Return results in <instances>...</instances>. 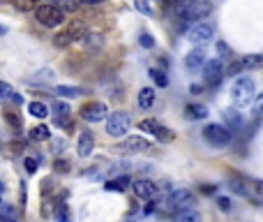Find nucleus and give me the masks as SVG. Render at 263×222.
I'll use <instances>...</instances> for the list:
<instances>
[{
	"label": "nucleus",
	"instance_id": "f257e3e1",
	"mask_svg": "<svg viewBox=\"0 0 263 222\" xmlns=\"http://www.w3.org/2000/svg\"><path fill=\"white\" fill-rule=\"evenodd\" d=\"M254 100H256V88H254V81L252 79L243 77V79H238L233 83V88H231V102H233L236 109H247Z\"/></svg>",
	"mask_w": 263,
	"mask_h": 222
},
{
	"label": "nucleus",
	"instance_id": "f03ea898",
	"mask_svg": "<svg viewBox=\"0 0 263 222\" xmlns=\"http://www.w3.org/2000/svg\"><path fill=\"white\" fill-rule=\"evenodd\" d=\"M65 17L67 12L60 9L58 5H37L35 7V19L46 28H56V26H62L65 23Z\"/></svg>",
	"mask_w": 263,
	"mask_h": 222
},
{
	"label": "nucleus",
	"instance_id": "7ed1b4c3",
	"mask_svg": "<svg viewBox=\"0 0 263 222\" xmlns=\"http://www.w3.org/2000/svg\"><path fill=\"white\" fill-rule=\"evenodd\" d=\"M203 137L206 141L215 146V148H224L231 143V130L226 125H219V123H212V125H206L203 127Z\"/></svg>",
	"mask_w": 263,
	"mask_h": 222
},
{
	"label": "nucleus",
	"instance_id": "20e7f679",
	"mask_svg": "<svg viewBox=\"0 0 263 222\" xmlns=\"http://www.w3.org/2000/svg\"><path fill=\"white\" fill-rule=\"evenodd\" d=\"M130 125H132V118L127 111H113L109 116V121H106V132L111 137H125L130 132Z\"/></svg>",
	"mask_w": 263,
	"mask_h": 222
},
{
	"label": "nucleus",
	"instance_id": "39448f33",
	"mask_svg": "<svg viewBox=\"0 0 263 222\" xmlns=\"http://www.w3.org/2000/svg\"><path fill=\"white\" fill-rule=\"evenodd\" d=\"M167 206L175 213H180V211H189L196 206V197L189 192V190H173L171 197H169Z\"/></svg>",
	"mask_w": 263,
	"mask_h": 222
},
{
	"label": "nucleus",
	"instance_id": "423d86ee",
	"mask_svg": "<svg viewBox=\"0 0 263 222\" xmlns=\"http://www.w3.org/2000/svg\"><path fill=\"white\" fill-rule=\"evenodd\" d=\"M212 35H215V26H212L210 21H196L189 30H187V40L192 42V44H206V42H210Z\"/></svg>",
	"mask_w": 263,
	"mask_h": 222
},
{
	"label": "nucleus",
	"instance_id": "0eeeda50",
	"mask_svg": "<svg viewBox=\"0 0 263 222\" xmlns=\"http://www.w3.org/2000/svg\"><path fill=\"white\" fill-rule=\"evenodd\" d=\"M210 12H212V2H208V0H187V5H185V19L203 21Z\"/></svg>",
	"mask_w": 263,
	"mask_h": 222
},
{
	"label": "nucleus",
	"instance_id": "6e6552de",
	"mask_svg": "<svg viewBox=\"0 0 263 222\" xmlns=\"http://www.w3.org/2000/svg\"><path fill=\"white\" fill-rule=\"evenodd\" d=\"M106 116H109V111H106L104 102H88L81 107V118L88 123H102Z\"/></svg>",
	"mask_w": 263,
	"mask_h": 222
},
{
	"label": "nucleus",
	"instance_id": "1a4fd4ad",
	"mask_svg": "<svg viewBox=\"0 0 263 222\" xmlns=\"http://www.w3.org/2000/svg\"><path fill=\"white\" fill-rule=\"evenodd\" d=\"M224 65H222V61L219 58H212V61H208L206 65H203V79L208 81V83H219V81L224 79Z\"/></svg>",
	"mask_w": 263,
	"mask_h": 222
},
{
	"label": "nucleus",
	"instance_id": "9d476101",
	"mask_svg": "<svg viewBox=\"0 0 263 222\" xmlns=\"http://www.w3.org/2000/svg\"><path fill=\"white\" fill-rule=\"evenodd\" d=\"M132 190H134V195L141 197V199H146V202L155 199V195H157V185H155L152 181H146V178L134 181V183H132Z\"/></svg>",
	"mask_w": 263,
	"mask_h": 222
},
{
	"label": "nucleus",
	"instance_id": "9b49d317",
	"mask_svg": "<svg viewBox=\"0 0 263 222\" xmlns=\"http://www.w3.org/2000/svg\"><path fill=\"white\" fill-rule=\"evenodd\" d=\"M123 153H143L150 148V141H146L143 137H127L120 146H118Z\"/></svg>",
	"mask_w": 263,
	"mask_h": 222
},
{
	"label": "nucleus",
	"instance_id": "f8f14e48",
	"mask_svg": "<svg viewBox=\"0 0 263 222\" xmlns=\"http://www.w3.org/2000/svg\"><path fill=\"white\" fill-rule=\"evenodd\" d=\"M206 49L203 46H196V49H192L189 54L185 56V65L189 67V70H203V65H206Z\"/></svg>",
	"mask_w": 263,
	"mask_h": 222
},
{
	"label": "nucleus",
	"instance_id": "ddd939ff",
	"mask_svg": "<svg viewBox=\"0 0 263 222\" xmlns=\"http://www.w3.org/2000/svg\"><path fill=\"white\" fill-rule=\"evenodd\" d=\"M95 148V134L93 132H81L79 134V143H76V153L79 158H90Z\"/></svg>",
	"mask_w": 263,
	"mask_h": 222
},
{
	"label": "nucleus",
	"instance_id": "4468645a",
	"mask_svg": "<svg viewBox=\"0 0 263 222\" xmlns=\"http://www.w3.org/2000/svg\"><path fill=\"white\" fill-rule=\"evenodd\" d=\"M224 123H226V127L231 130V132H238V130H243V125H245V121H243V116H240V109L231 107L224 111Z\"/></svg>",
	"mask_w": 263,
	"mask_h": 222
},
{
	"label": "nucleus",
	"instance_id": "2eb2a0df",
	"mask_svg": "<svg viewBox=\"0 0 263 222\" xmlns=\"http://www.w3.org/2000/svg\"><path fill=\"white\" fill-rule=\"evenodd\" d=\"M127 185H132V183H130V176H118V178H111V181H109L104 187L109 190V192H111V190H113V192H123Z\"/></svg>",
	"mask_w": 263,
	"mask_h": 222
},
{
	"label": "nucleus",
	"instance_id": "dca6fc26",
	"mask_svg": "<svg viewBox=\"0 0 263 222\" xmlns=\"http://www.w3.org/2000/svg\"><path fill=\"white\" fill-rule=\"evenodd\" d=\"M155 104V90L152 88H141L139 93V107L141 109H150Z\"/></svg>",
	"mask_w": 263,
	"mask_h": 222
},
{
	"label": "nucleus",
	"instance_id": "f3484780",
	"mask_svg": "<svg viewBox=\"0 0 263 222\" xmlns=\"http://www.w3.org/2000/svg\"><path fill=\"white\" fill-rule=\"evenodd\" d=\"M187 116L192 121H203V118H208V109H206V104H189L187 107Z\"/></svg>",
	"mask_w": 263,
	"mask_h": 222
},
{
	"label": "nucleus",
	"instance_id": "a211bd4d",
	"mask_svg": "<svg viewBox=\"0 0 263 222\" xmlns=\"http://www.w3.org/2000/svg\"><path fill=\"white\" fill-rule=\"evenodd\" d=\"M49 137H51V132H49L46 125H37V127L30 130V139H33V141H46Z\"/></svg>",
	"mask_w": 263,
	"mask_h": 222
},
{
	"label": "nucleus",
	"instance_id": "6ab92c4d",
	"mask_svg": "<svg viewBox=\"0 0 263 222\" xmlns=\"http://www.w3.org/2000/svg\"><path fill=\"white\" fill-rule=\"evenodd\" d=\"M67 33H70V37L76 42V40H83V37L88 35V30H86V26L81 23V21H76V23H72L70 28H67Z\"/></svg>",
	"mask_w": 263,
	"mask_h": 222
},
{
	"label": "nucleus",
	"instance_id": "aec40b11",
	"mask_svg": "<svg viewBox=\"0 0 263 222\" xmlns=\"http://www.w3.org/2000/svg\"><path fill=\"white\" fill-rule=\"evenodd\" d=\"M28 111H30V116H35V118H46L49 116V109H46L44 102H30L28 104Z\"/></svg>",
	"mask_w": 263,
	"mask_h": 222
},
{
	"label": "nucleus",
	"instance_id": "412c9836",
	"mask_svg": "<svg viewBox=\"0 0 263 222\" xmlns=\"http://www.w3.org/2000/svg\"><path fill=\"white\" fill-rule=\"evenodd\" d=\"M175 222H201V218H199V213L194 208H189V211H180L175 215Z\"/></svg>",
	"mask_w": 263,
	"mask_h": 222
},
{
	"label": "nucleus",
	"instance_id": "4be33fe9",
	"mask_svg": "<svg viewBox=\"0 0 263 222\" xmlns=\"http://www.w3.org/2000/svg\"><path fill=\"white\" fill-rule=\"evenodd\" d=\"M74 40L70 37V33L67 30H62V33H58V35L53 37V46H58V49H65V46H70Z\"/></svg>",
	"mask_w": 263,
	"mask_h": 222
},
{
	"label": "nucleus",
	"instance_id": "5701e85b",
	"mask_svg": "<svg viewBox=\"0 0 263 222\" xmlns=\"http://www.w3.org/2000/svg\"><path fill=\"white\" fill-rule=\"evenodd\" d=\"M53 114H56V118H70V104L56 100V102H53Z\"/></svg>",
	"mask_w": 263,
	"mask_h": 222
},
{
	"label": "nucleus",
	"instance_id": "b1692460",
	"mask_svg": "<svg viewBox=\"0 0 263 222\" xmlns=\"http://www.w3.org/2000/svg\"><path fill=\"white\" fill-rule=\"evenodd\" d=\"M150 77H152V81L157 83L159 88H167V86H169L167 72H162V70H150Z\"/></svg>",
	"mask_w": 263,
	"mask_h": 222
},
{
	"label": "nucleus",
	"instance_id": "393cba45",
	"mask_svg": "<svg viewBox=\"0 0 263 222\" xmlns=\"http://www.w3.org/2000/svg\"><path fill=\"white\" fill-rule=\"evenodd\" d=\"M53 5H58L60 9H65L67 14H74L79 9V0H56Z\"/></svg>",
	"mask_w": 263,
	"mask_h": 222
},
{
	"label": "nucleus",
	"instance_id": "a878e982",
	"mask_svg": "<svg viewBox=\"0 0 263 222\" xmlns=\"http://www.w3.org/2000/svg\"><path fill=\"white\" fill-rule=\"evenodd\" d=\"M56 93H58V95H65V98H76V95H81V88H76V86H74V88H72V86H58Z\"/></svg>",
	"mask_w": 263,
	"mask_h": 222
},
{
	"label": "nucleus",
	"instance_id": "bb28decb",
	"mask_svg": "<svg viewBox=\"0 0 263 222\" xmlns=\"http://www.w3.org/2000/svg\"><path fill=\"white\" fill-rule=\"evenodd\" d=\"M12 98H14L12 86H9L7 81H2V83H0V100H2V102H12Z\"/></svg>",
	"mask_w": 263,
	"mask_h": 222
},
{
	"label": "nucleus",
	"instance_id": "cd10ccee",
	"mask_svg": "<svg viewBox=\"0 0 263 222\" xmlns=\"http://www.w3.org/2000/svg\"><path fill=\"white\" fill-rule=\"evenodd\" d=\"M141 130H143V132H148V134H157L159 123H157V121H152V118H148V121H143V123H141Z\"/></svg>",
	"mask_w": 263,
	"mask_h": 222
},
{
	"label": "nucleus",
	"instance_id": "c85d7f7f",
	"mask_svg": "<svg viewBox=\"0 0 263 222\" xmlns=\"http://www.w3.org/2000/svg\"><path fill=\"white\" fill-rule=\"evenodd\" d=\"M243 62H245V70H249V67H261V65H263V56H247Z\"/></svg>",
	"mask_w": 263,
	"mask_h": 222
},
{
	"label": "nucleus",
	"instance_id": "c756f323",
	"mask_svg": "<svg viewBox=\"0 0 263 222\" xmlns=\"http://www.w3.org/2000/svg\"><path fill=\"white\" fill-rule=\"evenodd\" d=\"M83 42H86L88 49H93V46H102V35H93V33H88Z\"/></svg>",
	"mask_w": 263,
	"mask_h": 222
},
{
	"label": "nucleus",
	"instance_id": "7c9ffc66",
	"mask_svg": "<svg viewBox=\"0 0 263 222\" xmlns=\"http://www.w3.org/2000/svg\"><path fill=\"white\" fill-rule=\"evenodd\" d=\"M243 70H245V62H243V61H236V62H231V65L226 67V74L236 77L238 72H243Z\"/></svg>",
	"mask_w": 263,
	"mask_h": 222
},
{
	"label": "nucleus",
	"instance_id": "2f4dec72",
	"mask_svg": "<svg viewBox=\"0 0 263 222\" xmlns=\"http://www.w3.org/2000/svg\"><path fill=\"white\" fill-rule=\"evenodd\" d=\"M5 121H7V123L12 125L14 130H21V118H19L17 114H12V111H7V114H5Z\"/></svg>",
	"mask_w": 263,
	"mask_h": 222
},
{
	"label": "nucleus",
	"instance_id": "473e14b6",
	"mask_svg": "<svg viewBox=\"0 0 263 222\" xmlns=\"http://www.w3.org/2000/svg\"><path fill=\"white\" fill-rule=\"evenodd\" d=\"M254 116L256 118H263V93H259L254 100Z\"/></svg>",
	"mask_w": 263,
	"mask_h": 222
},
{
	"label": "nucleus",
	"instance_id": "72a5a7b5",
	"mask_svg": "<svg viewBox=\"0 0 263 222\" xmlns=\"http://www.w3.org/2000/svg\"><path fill=\"white\" fill-rule=\"evenodd\" d=\"M155 137H157L159 141H171V139H173V134L169 132L167 127H162V125H159V130H157V134H155Z\"/></svg>",
	"mask_w": 263,
	"mask_h": 222
},
{
	"label": "nucleus",
	"instance_id": "f704fd0d",
	"mask_svg": "<svg viewBox=\"0 0 263 222\" xmlns=\"http://www.w3.org/2000/svg\"><path fill=\"white\" fill-rule=\"evenodd\" d=\"M56 215H58V220H60V222H72V215H70V211H67V208H65V206H58V213H56Z\"/></svg>",
	"mask_w": 263,
	"mask_h": 222
},
{
	"label": "nucleus",
	"instance_id": "c9c22d12",
	"mask_svg": "<svg viewBox=\"0 0 263 222\" xmlns=\"http://www.w3.org/2000/svg\"><path fill=\"white\" fill-rule=\"evenodd\" d=\"M139 42H141V46H146V49H152V46H155V40H152V35H150V33H143Z\"/></svg>",
	"mask_w": 263,
	"mask_h": 222
},
{
	"label": "nucleus",
	"instance_id": "e433bc0d",
	"mask_svg": "<svg viewBox=\"0 0 263 222\" xmlns=\"http://www.w3.org/2000/svg\"><path fill=\"white\" fill-rule=\"evenodd\" d=\"M217 54L222 56V58H228V56H231V46H228L226 42H217Z\"/></svg>",
	"mask_w": 263,
	"mask_h": 222
},
{
	"label": "nucleus",
	"instance_id": "4c0bfd02",
	"mask_svg": "<svg viewBox=\"0 0 263 222\" xmlns=\"http://www.w3.org/2000/svg\"><path fill=\"white\" fill-rule=\"evenodd\" d=\"M231 190L238 195H247V187L243 185V181H231Z\"/></svg>",
	"mask_w": 263,
	"mask_h": 222
},
{
	"label": "nucleus",
	"instance_id": "58836bf2",
	"mask_svg": "<svg viewBox=\"0 0 263 222\" xmlns=\"http://www.w3.org/2000/svg\"><path fill=\"white\" fill-rule=\"evenodd\" d=\"M26 171L28 174H35L37 171V160L35 158H26Z\"/></svg>",
	"mask_w": 263,
	"mask_h": 222
},
{
	"label": "nucleus",
	"instance_id": "ea45409f",
	"mask_svg": "<svg viewBox=\"0 0 263 222\" xmlns=\"http://www.w3.org/2000/svg\"><path fill=\"white\" fill-rule=\"evenodd\" d=\"M217 206L222 208V211H228V208H231V199H228V197H219Z\"/></svg>",
	"mask_w": 263,
	"mask_h": 222
},
{
	"label": "nucleus",
	"instance_id": "a19ab883",
	"mask_svg": "<svg viewBox=\"0 0 263 222\" xmlns=\"http://www.w3.org/2000/svg\"><path fill=\"white\" fill-rule=\"evenodd\" d=\"M2 218H14V208L9 204H2Z\"/></svg>",
	"mask_w": 263,
	"mask_h": 222
},
{
	"label": "nucleus",
	"instance_id": "79ce46f5",
	"mask_svg": "<svg viewBox=\"0 0 263 222\" xmlns=\"http://www.w3.org/2000/svg\"><path fill=\"white\" fill-rule=\"evenodd\" d=\"M136 7H139L141 12H146V14H150V7L146 5V2H143V0H136Z\"/></svg>",
	"mask_w": 263,
	"mask_h": 222
},
{
	"label": "nucleus",
	"instance_id": "37998d69",
	"mask_svg": "<svg viewBox=\"0 0 263 222\" xmlns=\"http://www.w3.org/2000/svg\"><path fill=\"white\" fill-rule=\"evenodd\" d=\"M56 167H58V171H62V174H65V171H67V162L58 160V162H56Z\"/></svg>",
	"mask_w": 263,
	"mask_h": 222
},
{
	"label": "nucleus",
	"instance_id": "c03bdc74",
	"mask_svg": "<svg viewBox=\"0 0 263 222\" xmlns=\"http://www.w3.org/2000/svg\"><path fill=\"white\" fill-rule=\"evenodd\" d=\"M201 192H206V195H212V192H215V185H201Z\"/></svg>",
	"mask_w": 263,
	"mask_h": 222
},
{
	"label": "nucleus",
	"instance_id": "a18cd8bd",
	"mask_svg": "<svg viewBox=\"0 0 263 222\" xmlns=\"http://www.w3.org/2000/svg\"><path fill=\"white\" fill-rule=\"evenodd\" d=\"M152 211H155V202L150 199L148 204H146V213H152Z\"/></svg>",
	"mask_w": 263,
	"mask_h": 222
},
{
	"label": "nucleus",
	"instance_id": "49530a36",
	"mask_svg": "<svg viewBox=\"0 0 263 222\" xmlns=\"http://www.w3.org/2000/svg\"><path fill=\"white\" fill-rule=\"evenodd\" d=\"M83 5H99V2H104V0H79Z\"/></svg>",
	"mask_w": 263,
	"mask_h": 222
},
{
	"label": "nucleus",
	"instance_id": "de8ad7c7",
	"mask_svg": "<svg viewBox=\"0 0 263 222\" xmlns=\"http://www.w3.org/2000/svg\"><path fill=\"white\" fill-rule=\"evenodd\" d=\"M254 190L263 195V181H256V183H254Z\"/></svg>",
	"mask_w": 263,
	"mask_h": 222
},
{
	"label": "nucleus",
	"instance_id": "09e8293b",
	"mask_svg": "<svg viewBox=\"0 0 263 222\" xmlns=\"http://www.w3.org/2000/svg\"><path fill=\"white\" fill-rule=\"evenodd\" d=\"M12 102H14V104H21L23 100H21V95H19V93H14V98H12Z\"/></svg>",
	"mask_w": 263,
	"mask_h": 222
},
{
	"label": "nucleus",
	"instance_id": "8fccbe9b",
	"mask_svg": "<svg viewBox=\"0 0 263 222\" xmlns=\"http://www.w3.org/2000/svg\"><path fill=\"white\" fill-rule=\"evenodd\" d=\"M0 222H17V218H2Z\"/></svg>",
	"mask_w": 263,
	"mask_h": 222
}]
</instances>
